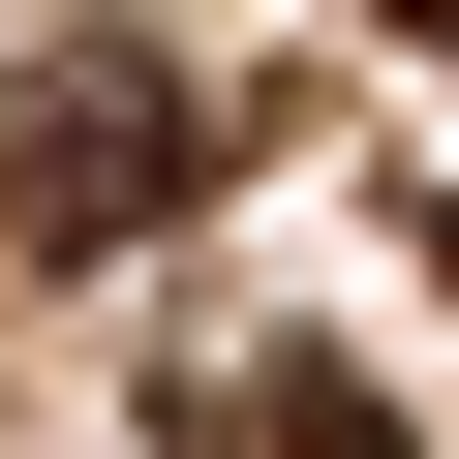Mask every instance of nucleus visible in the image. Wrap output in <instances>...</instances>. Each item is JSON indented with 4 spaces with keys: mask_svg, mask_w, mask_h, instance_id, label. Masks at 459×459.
Here are the masks:
<instances>
[{
    "mask_svg": "<svg viewBox=\"0 0 459 459\" xmlns=\"http://www.w3.org/2000/svg\"><path fill=\"white\" fill-rule=\"evenodd\" d=\"M184 184H214L184 62H0V246H153Z\"/></svg>",
    "mask_w": 459,
    "mask_h": 459,
    "instance_id": "nucleus-1",
    "label": "nucleus"
},
{
    "mask_svg": "<svg viewBox=\"0 0 459 459\" xmlns=\"http://www.w3.org/2000/svg\"><path fill=\"white\" fill-rule=\"evenodd\" d=\"M184 459H398V398H368L337 337H214V368H184Z\"/></svg>",
    "mask_w": 459,
    "mask_h": 459,
    "instance_id": "nucleus-2",
    "label": "nucleus"
},
{
    "mask_svg": "<svg viewBox=\"0 0 459 459\" xmlns=\"http://www.w3.org/2000/svg\"><path fill=\"white\" fill-rule=\"evenodd\" d=\"M398 31H459V0H398Z\"/></svg>",
    "mask_w": 459,
    "mask_h": 459,
    "instance_id": "nucleus-3",
    "label": "nucleus"
}]
</instances>
